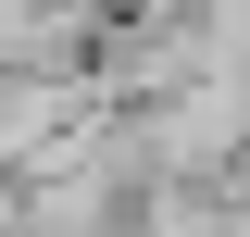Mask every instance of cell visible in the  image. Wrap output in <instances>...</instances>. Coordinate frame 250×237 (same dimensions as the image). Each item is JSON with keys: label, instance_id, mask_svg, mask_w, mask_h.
<instances>
[{"label": "cell", "instance_id": "1", "mask_svg": "<svg viewBox=\"0 0 250 237\" xmlns=\"http://www.w3.org/2000/svg\"><path fill=\"white\" fill-rule=\"evenodd\" d=\"M88 113H113V100H100L88 75H50V62H0V175L50 162V150L75 138Z\"/></svg>", "mask_w": 250, "mask_h": 237}]
</instances>
